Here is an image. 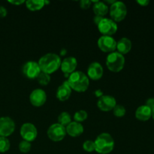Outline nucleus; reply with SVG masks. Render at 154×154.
<instances>
[{
    "label": "nucleus",
    "instance_id": "1",
    "mask_svg": "<svg viewBox=\"0 0 154 154\" xmlns=\"http://www.w3.org/2000/svg\"><path fill=\"white\" fill-rule=\"evenodd\" d=\"M61 62V58L58 54L55 53H48L39 59L38 63L42 72L51 75L60 69Z\"/></svg>",
    "mask_w": 154,
    "mask_h": 154
},
{
    "label": "nucleus",
    "instance_id": "2",
    "mask_svg": "<svg viewBox=\"0 0 154 154\" xmlns=\"http://www.w3.org/2000/svg\"><path fill=\"white\" fill-rule=\"evenodd\" d=\"M67 81L71 89L78 93L87 91L90 86V79L85 73L81 71H75L71 74Z\"/></svg>",
    "mask_w": 154,
    "mask_h": 154
},
{
    "label": "nucleus",
    "instance_id": "3",
    "mask_svg": "<svg viewBox=\"0 0 154 154\" xmlns=\"http://www.w3.org/2000/svg\"><path fill=\"white\" fill-rule=\"evenodd\" d=\"M95 143V151L99 154H108L114 150L115 142L113 137L107 132L101 133L96 137Z\"/></svg>",
    "mask_w": 154,
    "mask_h": 154
},
{
    "label": "nucleus",
    "instance_id": "4",
    "mask_svg": "<svg viewBox=\"0 0 154 154\" xmlns=\"http://www.w3.org/2000/svg\"><path fill=\"white\" fill-rule=\"evenodd\" d=\"M106 66L111 72L114 73L121 72L125 66L124 56L117 51L111 53L106 58Z\"/></svg>",
    "mask_w": 154,
    "mask_h": 154
},
{
    "label": "nucleus",
    "instance_id": "5",
    "mask_svg": "<svg viewBox=\"0 0 154 154\" xmlns=\"http://www.w3.org/2000/svg\"><path fill=\"white\" fill-rule=\"evenodd\" d=\"M127 8L123 2L115 1L111 5H110L109 14L111 18L115 23L121 22L126 18L127 15Z\"/></svg>",
    "mask_w": 154,
    "mask_h": 154
},
{
    "label": "nucleus",
    "instance_id": "6",
    "mask_svg": "<svg viewBox=\"0 0 154 154\" xmlns=\"http://www.w3.org/2000/svg\"><path fill=\"white\" fill-rule=\"evenodd\" d=\"M47 135L50 140L54 142H59L63 141L67 134H66V127L57 123L49 126L47 131Z\"/></svg>",
    "mask_w": 154,
    "mask_h": 154
},
{
    "label": "nucleus",
    "instance_id": "7",
    "mask_svg": "<svg viewBox=\"0 0 154 154\" xmlns=\"http://www.w3.org/2000/svg\"><path fill=\"white\" fill-rule=\"evenodd\" d=\"M97 28L102 35L112 36L117 32L118 26L117 23L113 21L111 19L104 17L102 20L98 24Z\"/></svg>",
    "mask_w": 154,
    "mask_h": 154
},
{
    "label": "nucleus",
    "instance_id": "8",
    "mask_svg": "<svg viewBox=\"0 0 154 154\" xmlns=\"http://www.w3.org/2000/svg\"><path fill=\"white\" fill-rule=\"evenodd\" d=\"M20 134L23 140L31 143L37 138L38 129L33 123H25L21 126Z\"/></svg>",
    "mask_w": 154,
    "mask_h": 154
},
{
    "label": "nucleus",
    "instance_id": "9",
    "mask_svg": "<svg viewBox=\"0 0 154 154\" xmlns=\"http://www.w3.org/2000/svg\"><path fill=\"white\" fill-rule=\"evenodd\" d=\"M98 48L104 53L114 52L117 48V42L112 36L102 35L98 39Z\"/></svg>",
    "mask_w": 154,
    "mask_h": 154
},
{
    "label": "nucleus",
    "instance_id": "10",
    "mask_svg": "<svg viewBox=\"0 0 154 154\" xmlns=\"http://www.w3.org/2000/svg\"><path fill=\"white\" fill-rule=\"evenodd\" d=\"M23 74L28 79H36L41 73V69L37 62L28 61L23 66Z\"/></svg>",
    "mask_w": 154,
    "mask_h": 154
},
{
    "label": "nucleus",
    "instance_id": "11",
    "mask_svg": "<svg viewBox=\"0 0 154 154\" xmlns=\"http://www.w3.org/2000/svg\"><path fill=\"white\" fill-rule=\"evenodd\" d=\"M14 130L15 123L11 117H0V136L7 138L11 135Z\"/></svg>",
    "mask_w": 154,
    "mask_h": 154
},
{
    "label": "nucleus",
    "instance_id": "12",
    "mask_svg": "<svg viewBox=\"0 0 154 154\" xmlns=\"http://www.w3.org/2000/svg\"><path fill=\"white\" fill-rule=\"evenodd\" d=\"M116 105H117V100L114 96L110 95H103L98 99L97 107L102 111L108 112L113 111Z\"/></svg>",
    "mask_w": 154,
    "mask_h": 154
},
{
    "label": "nucleus",
    "instance_id": "13",
    "mask_svg": "<svg viewBox=\"0 0 154 154\" xmlns=\"http://www.w3.org/2000/svg\"><path fill=\"white\" fill-rule=\"evenodd\" d=\"M77 66H78L77 59L74 57H69L62 60L60 69L64 73L65 76L69 78V75L76 71Z\"/></svg>",
    "mask_w": 154,
    "mask_h": 154
},
{
    "label": "nucleus",
    "instance_id": "14",
    "mask_svg": "<svg viewBox=\"0 0 154 154\" xmlns=\"http://www.w3.org/2000/svg\"><path fill=\"white\" fill-rule=\"evenodd\" d=\"M47 101V94L42 89H35L29 95V102L34 107H42Z\"/></svg>",
    "mask_w": 154,
    "mask_h": 154
},
{
    "label": "nucleus",
    "instance_id": "15",
    "mask_svg": "<svg viewBox=\"0 0 154 154\" xmlns=\"http://www.w3.org/2000/svg\"><path fill=\"white\" fill-rule=\"evenodd\" d=\"M104 69L102 65L98 62H93L89 65L87 71V75L89 79L93 81H99L102 78Z\"/></svg>",
    "mask_w": 154,
    "mask_h": 154
},
{
    "label": "nucleus",
    "instance_id": "16",
    "mask_svg": "<svg viewBox=\"0 0 154 154\" xmlns=\"http://www.w3.org/2000/svg\"><path fill=\"white\" fill-rule=\"evenodd\" d=\"M72 91V90L71 89L68 81H65L63 83V84L60 85L57 89V93H56L57 99L60 100V102H65L70 98Z\"/></svg>",
    "mask_w": 154,
    "mask_h": 154
},
{
    "label": "nucleus",
    "instance_id": "17",
    "mask_svg": "<svg viewBox=\"0 0 154 154\" xmlns=\"http://www.w3.org/2000/svg\"><path fill=\"white\" fill-rule=\"evenodd\" d=\"M66 134L71 137L76 138L82 135L84 132V126L81 123H77L75 121H72L66 127Z\"/></svg>",
    "mask_w": 154,
    "mask_h": 154
},
{
    "label": "nucleus",
    "instance_id": "18",
    "mask_svg": "<svg viewBox=\"0 0 154 154\" xmlns=\"http://www.w3.org/2000/svg\"><path fill=\"white\" fill-rule=\"evenodd\" d=\"M132 42L128 38H122L118 42H117V52L120 53L122 55H126L132 49Z\"/></svg>",
    "mask_w": 154,
    "mask_h": 154
},
{
    "label": "nucleus",
    "instance_id": "19",
    "mask_svg": "<svg viewBox=\"0 0 154 154\" xmlns=\"http://www.w3.org/2000/svg\"><path fill=\"white\" fill-rule=\"evenodd\" d=\"M135 117L140 121H147L151 118L152 110L145 105H141L135 111Z\"/></svg>",
    "mask_w": 154,
    "mask_h": 154
},
{
    "label": "nucleus",
    "instance_id": "20",
    "mask_svg": "<svg viewBox=\"0 0 154 154\" xmlns=\"http://www.w3.org/2000/svg\"><path fill=\"white\" fill-rule=\"evenodd\" d=\"M93 5V11L96 16H100L105 17V15L108 12V5L105 3V2H100L96 0V1H91Z\"/></svg>",
    "mask_w": 154,
    "mask_h": 154
},
{
    "label": "nucleus",
    "instance_id": "21",
    "mask_svg": "<svg viewBox=\"0 0 154 154\" xmlns=\"http://www.w3.org/2000/svg\"><path fill=\"white\" fill-rule=\"evenodd\" d=\"M26 7L31 11H37L45 6V1L44 0H28L25 2Z\"/></svg>",
    "mask_w": 154,
    "mask_h": 154
},
{
    "label": "nucleus",
    "instance_id": "22",
    "mask_svg": "<svg viewBox=\"0 0 154 154\" xmlns=\"http://www.w3.org/2000/svg\"><path fill=\"white\" fill-rule=\"evenodd\" d=\"M57 120H58L59 124L64 126V127H66L72 122V117H71L70 114L69 112L63 111L58 116Z\"/></svg>",
    "mask_w": 154,
    "mask_h": 154
},
{
    "label": "nucleus",
    "instance_id": "23",
    "mask_svg": "<svg viewBox=\"0 0 154 154\" xmlns=\"http://www.w3.org/2000/svg\"><path fill=\"white\" fill-rule=\"evenodd\" d=\"M87 117H88V114L84 110H80V111L75 112L74 114V120L77 123H81L82 122L85 121Z\"/></svg>",
    "mask_w": 154,
    "mask_h": 154
},
{
    "label": "nucleus",
    "instance_id": "24",
    "mask_svg": "<svg viewBox=\"0 0 154 154\" xmlns=\"http://www.w3.org/2000/svg\"><path fill=\"white\" fill-rule=\"evenodd\" d=\"M36 79H37L39 84H41L42 86H47L51 82V75L45 73V72H41V73L39 74Z\"/></svg>",
    "mask_w": 154,
    "mask_h": 154
},
{
    "label": "nucleus",
    "instance_id": "25",
    "mask_svg": "<svg viewBox=\"0 0 154 154\" xmlns=\"http://www.w3.org/2000/svg\"><path fill=\"white\" fill-rule=\"evenodd\" d=\"M11 147V143L5 137L0 136V153H4L9 150Z\"/></svg>",
    "mask_w": 154,
    "mask_h": 154
},
{
    "label": "nucleus",
    "instance_id": "26",
    "mask_svg": "<svg viewBox=\"0 0 154 154\" xmlns=\"http://www.w3.org/2000/svg\"><path fill=\"white\" fill-rule=\"evenodd\" d=\"M18 148H19V150L22 153H27L31 150L32 144L31 143L29 142V141L23 140V141H21L20 142Z\"/></svg>",
    "mask_w": 154,
    "mask_h": 154
},
{
    "label": "nucleus",
    "instance_id": "27",
    "mask_svg": "<svg viewBox=\"0 0 154 154\" xmlns=\"http://www.w3.org/2000/svg\"><path fill=\"white\" fill-rule=\"evenodd\" d=\"M126 110L124 106L121 105H117L113 109V114L117 117H123L126 115Z\"/></svg>",
    "mask_w": 154,
    "mask_h": 154
},
{
    "label": "nucleus",
    "instance_id": "28",
    "mask_svg": "<svg viewBox=\"0 0 154 154\" xmlns=\"http://www.w3.org/2000/svg\"><path fill=\"white\" fill-rule=\"evenodd\" d=\"M83 149L84 151L87 152V153H92V152L95 151V143L93 141L91 140H87L83 144Z\"/></svg>",
    "mask_w": 154,
    "mask_h": 154
},
{
    "label": "nucleus",
    "instance_id": "29",
    "mask_svg": "<svg viewBox=\"0 0 154 154\" xmlns=\"http://www.w3.org/2000/svg\"><path fill=\"white\" fill-rule=\"evenodd\" d=\"M92 5V2L90 0H81L80 2V7L81 8L84 9H88L90 6Z\"/></svg>",
    "mask_w": 154,
    "mask_h": 154
},
{
    "label": "nucleus",
    "instance_id": "30",
    "mask_svg": "<svg viewBox=\"0 0 154 154\" xmlns=\"http://www.w3.org/2000/svg\"><path fill=\"white\" fill-rule=\"evenodd\" d=\"M145 105L151 110H153L154 108V98H150V99H147L146 101Z\"/></svg>",
    "mask_w": 154,
    "mask_h": 154
},
{
    "label": "nucleus",
    "instance_id": "31",
    "mask_svg": "<svg viewBox=\"0 0 154 154\" xmlns=\"http://www.w3.org/2000/svg\"><path fill=\"white\" fill-rule=\"evenodd\" d=\"M8 11L4 6H0V18H4L7 16Z\"/></svg>",
    "mask_w": 154,
    "mask_h": 154
},
{
    "label": "nucleus",
    "instance_id": "32",
    "mask_svg": "<svg viewBox=\"0 0 154 154\" xmlns=\"http://www.w3.org/2000/svg\"><path fill=\"white\" fill-rule=\"evenodd\" d=\"M8 3L14 5L18 6L25 3V1H23V0H11V1H8Z\"/></svg>",
    "mask_w": 154,
    "mask_h": 154
},
{
    "label": "nucleus",
    "instance_id": "33",
    "mask_svg": "<svg viewBox=\"0 0 154 154\" xmlns=\"http://www.w3.org/2000/svg\"><path fill=\"white\" fill-rule=\"evenodd\" d=\"M103 18H104L103 17L96 16V15H95V17H93V22H94V23L96 24V26H98V24H99V23L102 20V19H103Z\"/></svg>",
    "mask_w": 154,
    "mask_h": 154
},
{
    "label": "nucleus",
    "instance_id": "34",
    "mask_svg": "<svg viewBox=\"0 0 154 154\" xmlns=\"http://www.w3.org/2000/svg\"><path fill=\"white\" fill-rule=\"evenodd\" d=\"M137 3L138 5H140L141 6H143V7H145V6H147L150 3V2L148 0H138L137 1Z\"/></svg>",
    "mask_w": 154,
    "mask_h": 154
},
{
    "label": "nucleus",
    "instance_id": "35",
    "mask_svg": "<svg viewBox=\"0 0 154 154\" xmlns=\"http://www.w3.org/2000/svg\"><path fill=\"white\" fill-rule=\"evenodd\" d=\"M95 95H96V96H97L98 98H100L101 96H103V93H102V91L101 90H96V91H95Z\"/></svg>",
    "mask_w": 154,
    "mask_h": 154
},
{
    "label": "nucleus",
    "instance_id": "36",
    "mask_svg": "<svg viewBox=\"0 0 154 154\" xmlns=\"http://www.w3.org/2000/svg\"><path fill=\"white\" fill-rule=\"evenodd\" d=\"M67 54V50L66 48H63V49L60 51V55L61 56H66Z\"/></svg>",
    "mask_w": 154,
    "mask_h": 154
},
{
    "label": "nucleus",
    "instance_id": "37",
    "mask_svg": "<svg viewBox=\"0 0 154 154\" xmlns=\"http://www.w3.org/2000/svg\"><path fill=\"white\" fill-rule=\"evenodd\" d=\"M151 117L153 119V120H154V108H153V110H152V115H151Z\"/></svg>",
    "mask_w": 154,
    "mask_h": 154
}]
</instances>
